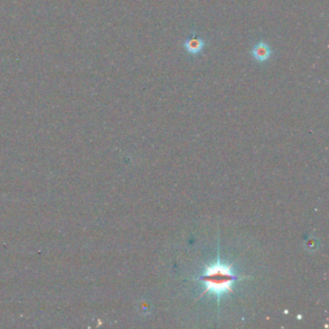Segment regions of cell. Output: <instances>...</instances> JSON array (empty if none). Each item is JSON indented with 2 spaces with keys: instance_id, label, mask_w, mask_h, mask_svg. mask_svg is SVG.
<instances>
[{
  "instance_id": "3957f363",
  "label": "cell",
  "mask_w": 329,
  "mask_h": 329,
  "mask_svg": "<svg viewBox=\"0 0 329 329\" xmlns=\"http://www.w3.org/2000/svg\"><path fill=\"white\" fill-rule=\"evenodd\" d=\"M205 43L200 38H191L185 43V48L188 51L189 54L192 55H197L202 52L204 49Z\"/></svg>"
},
{
  "instance_id": "7a4b0ae2",
  "label": "cell",
  "mask_w": 329,
  "mask_h": 329,
  "mask_svg": "<svg viewBox=\"0 0 329 329\" xmlns=\"http://www.w3.org/2000/svg\"><path fill=\"white\" fill-rule=\"evenodd\" d=\"M272 55V51L268 44L265 42L258 43L252 50V55L258 62L267 61Z\"/></svg>"
},
{
  "instance_id": "6da1fadb",
  "label": "cell",
  "mask_w": 329,
  "mask_h": 329,
  "mask_svg": "<svg viewBox=\"0 0 329 329\" xmlns=\"http://www.w3.org/2000/svg\"><path fill=\"white\" fill-rule=\"evenodd\" d=\"M239 279L241 278L233 274L231 267L221 264L219 260L207 267L204 274L199 277V280L205 286L203 295L213 293L218 296L227 292L233 293V284Z\"/></svg>"
}]
</instances>
